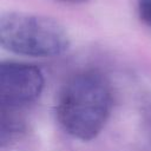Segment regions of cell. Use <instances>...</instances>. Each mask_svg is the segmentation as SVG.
Wrapping results in <instances>:
<instances>
[{
	"label": "cell",
	"instance_id": "obj_1",
	"mask_svg": "<svg viewBox=\"0 0 151 151\" xmlns=\"http://www.w3.org/2000/svg\"><path fill=\"white\" fill-rule=\"evenodd\" d=\"M112 107L107 80L86 71L73 76L63 87L57 117L65 132L80 140L93 139L104 127Z\"/></svg>",
	"mask_w": 151,
	"mask_h": 151
},
{
	"label": "cell",
	"instance_id": "obj_2",
	"mask_svg": "<svg viewBox=\"0 0 151 151\" xmlns=\"http://www.w3.org/2000/svg\"><path fill=\"white\" fill-rule=\"evenodd\" d=\"M0 42L18 54L54 57L68 48L70 38L64 26L51 18L9 12L0 19Z\"/></svg>",
	"mask_w": 151,
	"mask_h": 151
},
{
	"label": "cell",
	"instance_id": "obj_3",
	"mask_svg": "<svg viewBox=\"0 0 151 151\" xmlns=\"http://www.w3.org/2000/svg\"><path fill=\"white\" fill-rule=\"evenodd\" d=\"M44 87V76L34 65L7 61L0 66L1 109L17 110L33 103Z\"/></svg>",
	"mask_w": 151,
	"mask_h": 151
},
{
	"label": "cell",
	"instance_id": "obj_4",
	"mask_svg": "<svg viewBox=\"0 0 151 151\" xmlns=\"http://www.w3.org/2000/svg\"><path fill=\"white\" fill-rule=\"evenodd\" d=\"M15 110L1 109V146L11 145L24 132L22 122L14 114Z\"/></svg>",
	"mask_w": 151,
	"mask_h": 151
},
{
	"label": "cell",
	"instance_id": "obj_5",
	"mask_svg": "<svg viewBox=\"0 0 151 151\" xmlns=\"http://www.w3.org/2000/svg\"><path fill=\"white\" fill-rule=\"evenodd\" d=\"M138 8L143 21L151 26V0H139Z\"/></svg>",
	"mask_w": 151,
	"mask_h": 151
},
{
	"label": "cell",
	"instance_id": "obj_6",
	"mask_svg": "<svg viewBox=\"0 0 151 151\" xmlns=\"http://www.w3.org/2000/svg\"><path fill=\"white\" fill-rule=\"evenodd\" d=\"M64 1H68V2H84L86 0H64Z\"/></svg>",
	"mask_w": 151,
	"mask_h": 151
}]
</instances>
